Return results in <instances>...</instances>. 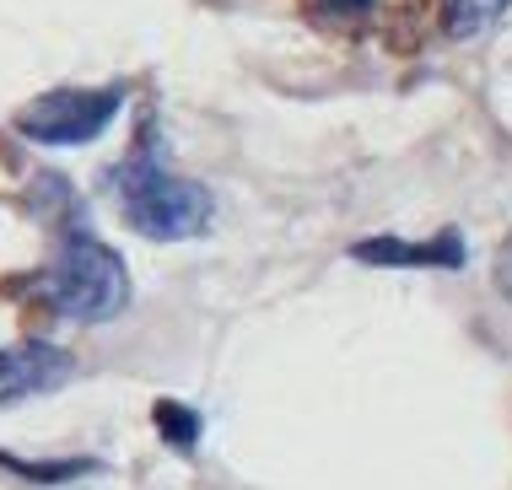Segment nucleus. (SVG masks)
<instances>
[{
  "label": "nucleus",
  "instance_id": "7",
  "mask_svg": "<svg viewBox=\"0 0 512 490\" xmlns=\"http://www.w3.org/2000/svg\"><path fill=\"white\" fill-rule=\"evenodd\" d=\"M507 6H512V0H453L442 22H448L453 38H475V33H486V27L502 17Z\"/></svg>",
  "mask_w": 512,
  "mask_h": 490
},
{
  "label": "nucleus",
  "instance_id": "5",
  "mask_svg": "<svg viewBox=\"0 0 512 490\" xmlns=\"http://www.w3.org/2000/svg\"><path fill=\"white\" fill-rule=\"evenodd\" d=\"M351 259L362 264H442V270H459L464 264V237L442 232L432 243H399V237H367L351 248Z\"/></svg>",
  "mask_w": 512,
  "mask_h": 490
},
{
  "label": "nucleus",
  "instance_id": "8",
  "mask_svg": "<svg viewBox=\"0 0 512 490\" xmlns=\"http://www.w3.org/2000/svg\"><path fill=\"white\" fill-rule=\"evenodd\" d=\"M151 415H157V431H162V437H168L173 447H195V437H200V415L189 410V404H173V399H162Z\"/></svg>",
  "mask_w": 512,
  "mask_h": 490
},
{
  "label": "nucleus",
  "instance_id": "1",
  "mask_svg": "<svg viewBox=\"0 0 512 490\" xmlns=\"http://www.w3.org/2000/svg\"><path fill=\"white\" fill-rule=\"evenodd\" d=\"M119 189V210L141 237H157V243H184V237H200L216 216L211 189L195 184V178H178L157 162L135 157L130 167H119L114 178Z\"/></svg>",
  "mask_w": 512,
  "mask_h": 490
},
{
  "label": "nucleus",
  "instance_id": "6",
  "mask_svg": "<svg viewBox=\"0 0 512 490\" xmlns=\"http://www.w3.org/2000/svg\"><path fill=\"white\" fill-rule=\"evenodd\" d=\"M318 27H372L383 0H302Z\"/></svg>",
  "mask_w": 512,
  "mask_h": 490
},
{
  "label": "nucleus",
  "instance_id": "3",
  "mask_svg": "<svg viewBox=\"0 0 512 490\" xmlns=\"http://www.w3.org/2000/svg\"><path fill=\"white\" fill-rule=\"evenodd\" d=\"M119 114V92H49L17 114V130L38 146H87Z\"/></svg>",
  "mask_w": 512,
  "mask_h": 490
},
{
  "label": "nucleus",
  "instance_id": "2",
  "mask_svg": "<svg viewBox=\"0 0 512 490\" xmlns=\"http://www.w3.org/2000/svg\"><path fill=\"white\" fill-rule=\"evenodd\" d=\"M49 297L60 313L81 318V324H103V318L124 313V302H130V270H124V259L108 243L76 232L65 237L60 259H54Z\"/></svg>",
  "mask_w": 512,
  "mask_h": 490
},
{
  "label": "nucleus",
  "instance_id": "4",
  "mask_svg": "<svg viewBox=\"0 0 512 490\" xmlns=\"http://www.w3.org/2000/svg\"><path fill=\"white\" fill-rule=\"evenodd\" d=\"M65 377H71V356L44 345V340H22V345L0 350V404L49 394V388L65 383Z\"/></svg>",
  "mask_w": 512,
  "mask_h": 490
},
{
  "label": "nucleus",
  "instance_id": "9",
  "mask_svg": "<svg viewBox=\"0 0 512 490\" xmlns=\"http://www.w3.org/2000/svg\"><path fill=\"white\" fill-rule=\"evenodd\" d=\"M491 275H496V291H502V297L512 302V237L502 248H496V264H491Z\"/></svg>",
  "mask_w": 512,
  "mask_h": 490
}]
</instances>
